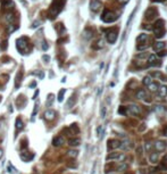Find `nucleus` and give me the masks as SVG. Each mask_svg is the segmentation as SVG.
<instances>
[{
    "label": "nucleus",
    "instance_id": "nucleus-1",
    "mask_svg": "<svg viewBox=\"0 0 167 174\" xmlns=\"http://www.w3.org/2000/svg\"><path fill=\"white\" fill-rule=\"evenodd\" d=\"M65 3V0H55L52 2V5L50 6L49 14H50V18H53L55 16L58 15V13L63 9V6Z\"/></svg>",
    "mask_w": 167,
    "mask_h": 174
},
{
    "label": "nucleus",
    "instance_id": "nucleus-2",
    "mask_svg": "<svg viewBox=\"0 0 167 174\" xmlns=\"http://www.w3.org/2000/svg\"><path fill=\"white\" fill-rule=\"evenodd\" d=\"M29 39L27 38H25V36H22V38H19L18 40H17V49L19 50V52L20 54H26L27 52V50L30 51V49H29Z\"/></svg>",
    "mask_w": 167,
    "mask_h": 174
},
{
    "label": "nucleus",
    "instance_id": "nucleus-3",
    "mask_svg": "<svg viewBox=\"0 0 167 174\" xmlns=\"http://www.w3.org/2000/svg\"><path fill=\"white\" fill-rule=\"evenodd\" d=\"M164 22L163 20H157V23L155 24L153 27V32H155L156 38H163L165 35V30H164Z\"/></svg>",
    "mask_w": 167,
    "mask_h": 174
},
{
    "label": "nucleus",
    "instance_id": "nucleus-4",
    "mask_svg": "<svg viewBox=\"0 0 167 174\" xmlns=\"http://www.w3.org/2000/svg\"><path fill=\"white\" fill-rule=\"evenodd\" d=\"M101 19L106 23H112L116 19V16H115L114 13L109 12V10H105L104 14H102V16H101Z\"/></svg>",
    "mask_w": 167,
    "mask_h": 174
},
{
    "label": "nucleus",
    "instance_id": "nucleus-5",
    "mask_svg": "<svg viewBox=\"0 0 167 174\" xmlns=\"http://www.w3.org/2000/svg\"><path fill=\"white\" fill-rule=\"evenodd\" d=\"M125 158V155L124 154H118V152H111V154H109V155L107 156V160L109 159H117V160H124Z\"/></svg>",
    "mask_w": 167,
    "mask_h": 174
},
{
    "label": "nucleus",
    "instance_id": "nucleus-6",
    "mask_svg": "<svg viewBox=\"0 0 167 174\" xmlns=\"http://www.w3.org/2000/svg\"><path fill=\"white\" fill-rule=\"evenodd\" d=\"M101 7V1L100 0H91L90 1V9L92 12H98Z\"/></svg>",
    "mask_w": 167,
    "mask_h": 174
},
{
    "label": "nucleus",
    "instance_id": "nucleus-7",
    "mask_svg": "<svg viewBox=\"0 0 167 174\" xmlns=\"http://www.w3.org/2000/svg\"><path fill=\"white\" fill-rule=\"evenodd\" d=\"M34 155L30 151H22L20 152V158H22L23 162H30V160L33 159Z\"/></svg>",
    "mask_w": 167,
    "mask_h": 174
},
{
    "label": "nucleus",
    "instance_id": "nucleus-8",
    "mask_svg": "<svg viewBox=\"0 0 167 174\" xmlns=\"http://www.w3.org/2000/svg\"><path fill=\"white\" fill-rule=\"evenodd\" d=\"M148 63H149V66H159V65H161V63L158 61V59H157L156 55H151V56H149Z\"/></svg>",
    "mask_w": 167,
    "mask_h": 174
},
{
    "label": "nucleus",
    "instance_id": "nucleus-9",
    "mask_svg": "<svg viewBox=\"0 0 167 174\" xmlns=\"http://www.w3.org/2000/svg\"><path fill=\"white\" fill-rule=\"evenodd\" d=\"M166 148H167V143L165 141H156L155 142L156 151H164Z\"/></svg>",
    "mask_w": 167,
    "mask_h": 174
},
{
    "label": "nucleus",
    "instance_id": "nucleus-10",
    "mask_svg": "<svg viewBox=\"0 0 167 174\" xmlns=\"http://www.w3.org/2000/svg\"><path fill=\"white\" fill-rule=\"evenodd\" d=\"M116 40H117V33L115 31H110V32L107 33V41L109 43H115Z\"/></svg>",
    "mask_w": 167,
    "mask_h": 174
},
{
    "label": "nucleus",
    "instance_id": "nucleus-11",
    "mask_svg": "<svg viewBox=\"0 0 167 174\" xmlns=\"http://www.w3.org/2000/svg\"><path fill=\"white\" fill-rule=\"evenodd\" d=\"M63 143H65V139L63 138L61 135H57V136H55L53 140H52V145L55 147H60Z\"/></svg>",
    "mask_w": 167,
    "mask_h": 174
},
{
    "label": "nucleus",
    "instance_id": "nucleus-12",
    "mask_svg": "<svg viewBox=\"0 0 167 174\" xmlns=\"http://www.w3.org/2000/svg\"><path fill=\"white\" fill-rule=\"evenodd\" d=\"M56 117V112L52 110V109H48L44 113V118L47 119V121H52V119Z\"/></svg>",
    "mask_w": 167,
    "mask_h": 174
},
{
    "label": "nucleus",
    "instance_id": "nucleus-13",
    "mask_svg": "<svg viewBox=\"0 0 167 174\" xmlns=\"http://www.w3.org/2000/svg\"><path fill=\"white\" fill-rule=\"evenodd\" d=\"M121 147V141L118 140H108V149H117Z\"/></svg>",
    "mask_w": 167,
    "mask_h": 174
},
{
    "label": "nucleus",
    "instance_id": "nucleus-14",
    "mask_svg": "<svg viewBox=\"0 0 167 174\" xmlns=\"http://www.w3.org/2000/svg\"><path fill=\"white\" fill-rule=\"evenodd\" d=\"M128 112L132 113L133 115H139L140 113H141V108H140L138 105L133 104V105H131V106L128 107Z\"/></svg>",
    "mask_w": 167,
    "mask_h": 174
},
{
    "label": "nucleus",
    "instance_id": "nucleus-15",
    "mask_svg": "<svg viewBox=\"0 0 167 174\" xmlns=\"http://www.w3.org/2000/svg\"><path fill=\"white\" fill-rule=\"evenodd\" d=\"M22 78H23V71H19L16 75V78H15V88L18 89L20 83H22Z\"/></svg>",
    "mask_w": 167,
    "mask_h": 174
},
{
    "label": "nucleus",
    "instance_id": "nucleus-16",
    "mask_svg": "<svg viewBox=\"0 0 167 174\" xmlns=\"http://www.w3.org/2000/svg\"><path fill=\"white\" fill-rule=\"evenodd\" d=\"M166 47V43L165 42H161V41H159V42H156L153 44V49L156 51H160V50H164Z\"/></svg>",
    "mask_w": 167,
    "mask_h": 174
},
{
    "label": "nucleus",
    "instance_id": "nucleus-17",
    "mask_svg": "<svg viewBox=\"0 0 167 174\" xmlns=\"http://www.w3.org/2000/svg\"><path fill=\"white\" fill-rule=\"evenodd\" d=\"M158 96L159 97H166L167 96V87L166 85H161L160 88H158Z\"/></svg>",
    "mask_w": 167,
    "mask_h": 174
},
{
    "label": "nucleus",
    "instance_id": "nucleus-18",
    "mask_svg": "<svg viewBox=\"0 0 167 174\" xmlns=\"http://www.w3.org/2000/svg\"><path fill=\"white\" fill-rule=\"evenodd\" d=\"M75 102H76V96H72V97L68 99V101H67V104H66V107L67 108H72V107H74V105H75Z\"/></svg>",
    "mask_w": 167,
    "mask_h": 174
},
{
    "label": "nucleus",
    "instance_id": "nucleus-19",
    "mask_svg": "<svg viewBox=\"0 0 167 174\" xmlns=\"http://www.w3.org/2000/svg\"><path fill=\"white\" fill-rule=\"evenodd\" d=\"M15 128H16L17 131H18V130L20 131V130H23V129H24V123H23V121H22V118H19V117H17V118H16Z\"/></svg>",
    "mask_w": 167,
    "mask_h": 174
},
{
    "label": "nucleus",
    "instance_id": "nucleus-20",
    "mask_svg": "<svg viewBox=\"0 0 167 174\" xmlns=\"http://www.w3.org/2000/svg\"><path fill=\"white\" fill-rule=\"evenodd\" d=\"M80 143H81V140L78 138H72V139L68 140V145L72 146V147H76V146L80 145Z\"/></svg>",
    "mask_w": 167,
    "mask_h": 174
},
{
    "label": "nucleus",
    "instance_id": "nucleus-21",
    "mask_svg": "<svg viewBox=\"0 0 167 174\" xmlns=\"http://www.w3.org/2000/svg\"><path fill=\"white\" fill-rule=\"evenodd\" d=\"M130 147H131V141L127 139V138H125V140H123V141L121 142V147L119 148H124V149H128Z\"/></svg>",
    "mask_w": 167,
    "mask_h": 174
},
{
    "label": "nucleus",
    "instance_id": "nucleus-22",
    "mask_svg": "<svg viewBox=\"0 0 167 174\" xmlns=\"http://www.w3.org/2000/svg\"><path fill=\"white\" fill-rule=\"evenodd\" d=\"M25 102H26V99L24 98L23 96L20 98L18 97V99L16 100V104H17V106H18V108H23L24 106H25Z\"/></svg>",
    "mask_w": 167,
    "mask_h": 174
},
{
    "label": "nucleus",
    "instance_id": "nucleus-23",
    "mask_svg": "<svg viewBox=\"0 0 167 174\" xmlns=\"http://www.w3.org/2000/svg\"><path fill=\"white\" fill-rule=\"evenodd\" d=\"M158 159H159V154L158 152H151L150 154V162L151 163H157L158 162Z\"/></svg>",
    "mask_w": 167,
    "mask_h": 174
},
{
    "label": "nucleus",
    "instance_id": "nucleus-24",
    "mask_svg": "<svg viewBox=\"0 0 167 174\" xmlns=\"http://www.w3.org/2000/svg\"><path fill=\"white\" fill-rule=\"evenodd\" d=\"M10 5L13 6V2L10 1V0H2V7H3V10L10 9V8H12V7H10Z\"/></svg>",
    "mask_w": 167,
    "mask_h": 174
},
{
    "label": "nucleus",
    "instance_id": "nucleus-25",
    "mask_svg": "<svg viewBox=\"0 0 167 174\" xmlns=\"http://www.w3.org/2000/svg\"><path fill=\"white\" fill-rule=\"evenodd\" d=\"M146 97H147V94H146L144 90H142V89L138 90V92H136V98L138 99H144Z\"/></svg>",
    "mask_w": 167,
    "mask_h": 174
},
{
    "label": "nucleus",
    "instance_id": "nucleus-26",
    "mask_svg": "<svg viewBox=\"0 0 167 174\" xmlns=\"http://www.w3.org/2000/svg\"><path fill=\"white\" fill-rule=\"evenodd\" d=\"M148 88H149V90L151 91V92H156L157 90H158V84L157 83H155V82H151L149 85H148Z\"/></svg>",
    "mask_w": 167,
    "mask_h": 174
},
{
    "label": "nucleus",
    "instance_id": "nucleus-27",
    "mask_svg": "<svg viewBox=\"0 0 167 174\" xmlns=\"http://www.w3.org/2000/svg\"><path fill=\"white\" fill-rule=\"evenodd\" d=\"M69 131L73 133V134H77V133L80 132V129H78V126L76 124H72L69 126Z\"/></svg>",
    "mask_w": 167,
    "mask_h": 174
},
{
    "label": "nucleus",
    "instance_id": "nucleus-28",
    "mask_svg": "<svg viewBox=\"0 0 167 174\" xmlns=\"http://www.w3.org/2000/svg\"><path fill=\"white\" fill-rule=\"evenodd\" d=\"M7 171H8V173H10V174H15L16 173V168L13 166L12 163L7 164Z\"/></svg>",
    "mask_w": 167,
    "mask_h": 174
},
{
    "label": "nucleus",
    "instance_id": "nucleus-29",
    "mask_svg": "<svg viewBox=\"0 0 167 174\" xmlns=\"http://www.w3.org/2000/svg\"><path fill=\"white\" fill-rule=\"evenodd\" d=\"M104 134H105L104 128H102V126H98V128H97V135L100 139H102V138H104Z\"/></svg>",
    "mask_w": 167,
    "mask_h": 174
},
{
    "label": "nucleus",
    "instance_id": "nucleus-30",
    "mask_svg": "<svg viewBox=\"0 0 167 174\" xmlns=\"http://www.w3.org/2000/svg\"><path fill=\"white\" fill-rule=\"evenodd\" d=\"M83 38L85 40H90L91 38H92V32L90 30H85L84 32H83Z\"/></svg>",
    "mask_w": 167,
    "mask_h": 174
},
{
    "label": "nucleus",
    "instance_id": "nucleus-31",
    "mask_svg": "<svg viewBox=\"0 0 167 174\" xmlns=\"http://www.w3.org/2000/svg\"><path fill=\"white\" fill-rule=\"evenodd\" d=\"M6 19H7V22H8V23L13 24L16 20V17H15V15H13V14H8V15L6 16Z\"/></svg>",
    "mask_w": 167,
    "mask_h": 174
},
{
    "label": "nucleus",
    "instance_id": "nucleus-32",
    "mask_svg": "<svg viewBox=\"0 0 167 174\" xmlns=\"http://www.w3.org/2000/svg\"><path fill=\"white\" fill-rule=\"evenodd\" d=\"M142 82H143V84L148 87V85L152 82V78H151V76H144V77H143V80H142Z\"/></svg>",
    "mask_w": 167,
    "mask_h": 174
},
{
    "label": "nucleus",
    "instance_id": "nucleus-33",
    "mask_svg": "<svg viewBox=\"0 0 167 174\" xmlns=\"http://www.w3.org/2000/svg\"><path fill=\"white\" fill-rule=\"evenodd\" d=\"M52 102H53V94L50 93L49 96H48V98H47V106H48V107H50V106L52 105Z\"/></svg>",
    "mask_w": 167,
    "mask_h": 174
},
{
    "label": "nucleus",
    "instance_id": "nucleus-34",
    "mask_svg": "<svg viewBox=\"0 0 167 174\" xmlns=\"http://www.w3.org/2000/svg\"><path fill=\"white\" fill-rule=\"evenodd\" d=\"M65 92H66V90H65V89H61V90L59 91V93H58V101H59V102H61V101L64 100Z\"/></svg>",
    "mask_w": 167,
    "mask_h": 174
},
{
    "label": "nucleus",
    "instance_id": "nucleus-35",
    "mask_svg": "<svg viewBox=\"0 0 167 174\" xmlns=\"http://www.w3.org/2000/svg\"><path fill=\"white\" fill-rule=\"evenodd\" d=\"M67 155L69 157H72V158H75V157L78 155V151H77V150H68Z\"/></svg>",
    "mask_w": 167,
    "mask_h": 174
},
{
    "label": "nucleus",
    "instance_id": "nucleus-36",
    "mask_svg": "<svg viewBox=\"0 0 167 174\" xmlns=\"http://www.w3.org/2000/svg\"><path fill=\"white\" fill-rule=\"evenodd\" d=\"M147 38H148V36H147V34L142 33V34H140V35L138 36V39H136V41H138V42H141V41H142V42H144V41L147 40Z\"/></svg>",
    "mask_w": 167,
    "mask_h": 174
},
{
    "label": "nucleus",
    "instance_id": "nucleus-37",
    "mask_svg": "<svg viewBox=\"0 0 167 174\" xmlns=\"http://www.w3.org/2000/svg\"><path fill=\"white\" fill-rule=\"evenodd\" d=\"M104 46H105L104 40H99L98 42H97V44H95L93 48H94V49H101V48H104Z\"/></svg>",
    "mask_w": 167,
    "mask_h": 174
},
{
    "label": "nucleus",
    "instance_id": "nucleus-38",
    "mask_svg": "<svg viewBox=\"0 0 167 174\" xmlns=\"http://www.w3.org/2000/svg\"><path fill=\"white\" fill-rule=\"evenodd\" d=\"M17 29V26H13V24H9L8 25V27H7V32L8 33H12V32H14Z\"/></svg>",
    "mask_w": 167,
    "mask_h": 174
},
{
    "label": "nucleus",
    "instance_id": "nucleus-39",
    "mask_svg": "<svg viewBox=\"0 0 167 174\" xmlns=\"http://www.w3.org/2000/svg\"><path fill=\"white\" fill-rule=\"evenodd\" d=\"M118 113H119V114H122V115H125L126 113H127V108L121 106V107H119V109H118Z\"/></svg>",
    "mask_w": 167,
    "mask_h": 174
},
{
    "label": "nucleus",
    "instance_id": "nucleus-40",
    "mask_svg": "<svg viewBox=\"0 0 167 174\" xmlns=\"http://www.w3.org/2000/svg\"><path fill=\"white\" fill-rule=\"evenodd\" d=\"M100 114H101V117H102V118H105V117H106V115H107V109H106L105 106H102V107H101Z\"/></svg>",
    "mask_w": 167,
    "mask_h": 174
},
{
    "label": "nucleus",
    "instance_id": "nucleus-41",
    "mask_svg": "<svg viewBox=\"0 0 167 174\" xmlns=\"http://www.w3.org/2000/svg\"><path fill=\"white\" fill-rule=\"evenodd\" d=\"M37 107H39V106H37V104H35V105H34V109H33V113H32V118H34V117H35V115H36V112H37Z\"/></svg>",
    "mask_w": 167,
    "mask_h": 174
},
{
    "label": "nucleus",
    "instance_id": "nucleus-42",
    "mask_svg": "<svg viewBox=\"0 0 167 174\" xmlns=\"http://www.w3.org/2000/svg\"><path fill=\"white\" fill-rule=\"evenodd\" d=\"M147 48H148V44H139L138 46L139 50H144V49H147Z\"/></svg>",
    "mask_w": 167,
    "mask_h": 174
},
{
    "label": "nucleus",
    "instance_id": "nucleus-43",
    "mask_svg": "<svg viewBox=\"0 0 167 174\" xmlns=\"http://www.w3.org/2000/svg\"><path fill=\"white\" fill-rule=\"evenodd\" d=\"M42 59L44 60V63H49V60H50V57H49V56H47V55H43Z\"/></svg>",
    "mask_w": 167,
    "mask_h": 174
},
{
    "label": "nucleus",
    "instance_id": "nucleus-44",
    "mask_svg": "<svg viewBox=\"0 0 167 174\" xmlns=\"http://www.w3.org/2000/svg\"><path fill=\"white\" fill-rule=\"evenodd\" d=\"M40 24H41V22H40V20H37V22H34V23L32 24V27H33V29H35V27L40 26Z\"/></svg>",
    "mask_w": 167,
    "mask_h": 174
},
{
    "label": "nucleus",
    "instance_id": "nucleus-45",
    "mask_svg": "<svg viewBox=\"0 0 167 174\" xmlns=\"http://www.w3.org/2000/svg\"><path fill=\"white\" fill-rule=\"evenodd\" d=\"M126 167H127V165H126V164H122V165L118 167V171H123V170H126Z\"/></svg>",
    "mask_w": 167,
    "mask_h": 174
},
{
    "label": "nucleus",
    "instance_id": "nucleus-46",
    "mask_svg": "<svg viewBox=\"0 0 167 174\" xmlns=\"http://www.w3.org/2000/svg\"><path fill=\"white\" fill-rule=\"evenodd\" d=\"M48 48H49V46H48L46 42H43V43H42V49H43V50H47Z\"/></svg>",
    "mask_w": 167,
    "mask_h": 174
},
{
    "label": "nucleus",
    "instance_id": "nucleus-47",
    "mask_svg": "<svg viewBox=\"0 0 167 174\" xmlns=\"http://www.w3.org/2000/svg\"><path fill=\"white\" fill-rule=\"evenodd\" d=\"M163 106H156V110L157 112H163Z\"/></svg>",
    "mask_w": 167,
    "mask_h": 174
},
{
    "label": "nucleus",
    "instance_id": "nucleus-48",
    "mask_svg": "<svg viewBox=\"0 0 167 174\" xmlns=\"http://www.w3.org/2000/svg\"><path fill=\"white\" fill-rule=\"evenodd\" d=\"M130 1V0H118L119 3H122V5H125V3H127Z\"/></svg>",
    "mask_w": 167,
    "mask_h": 174
},
{
    "label": "nucleus",
    "instance_id": "nucleus-49",
    "mask_svg": "<svg viewBox=\"0 0 167 174\" xmlns=\"http://www.w3.org/2000/svg\"><path fill=\"white\" fill-rule=\"evenodd\" d=\"M6 48H7V41H5V42H3V44H2V49L5 50Z\"/></svg>",
    "mask_w": 167,
    "mask_h": 174
},
{
    "label": "nucleus",
    "instance_id": "nucleus-50",
    "mask_svg": "<svg viewBox=\"0 0 167 174\" xmlns=\"http://www.w3.org/2000/svg\"><path fill=\"white\" fill-rule=\"evenodd\" d=\"M166 55H167L166 51H161V54L159 52V56H166Z\"/></svg>",
    "mask_w": 167,
    "mask_h": 174
},
{
    "label": "nucleus",
    "instance_id": "nucleus-51",
    "mask_svg": "<svg viewBox=\"0 0 167 174\" xmlns=\"http://www.w3.org/2000/svg\"><path fill=\"white\" fill-rule=\"evenodd\" d=\"M37 94H39V90H36V91H35V93H34V96H33V99H35V97H36Z\"/></svg>",
    "mask_w": 167,
    "mask_h": 174
},
{
    "label": "nucleus",
    "instance_id": "nucleus-52",
    "mask_svg": "<svg viewBox=\"0 0 167 174\" xmlns=\"http://www.w3.org/2000/svg\"><path fill=\"white\" fill-rule=\"evenodd\" d=\"M2 155H3V150H2V149H0V158L2 157Z\"/></svg>",
    "mask_w": 167,
    "mask_h": 174
},
{
    "label": "nucleus",
    "instance_id": "nucleus-53",
    "mask_svg": "<svg viewBox=\"0 0 167 174\" xmlns=\"http://www.w3.org/2000/svg\"><path fill=\"white\" fill-rule=\"evenodd\" d=\"M156 1H165V0H156Z\"/></svg>",
    "mask_w": 167,
    "mask_h": 174
},
{
    "label": "nucleus",
    "instance_id": "nucleus-54",
    "mask_svg": "<svg viewBox=\"0 0 167 174\" xmlns=\"http://www.w3.org/2000/svg\"><path fill=\"white\" fill-rule=\"evenodd\" d=\"M0 101H1V97H0Z\"/></svg>",
    "mask_w": 167,
    "mask_h": 174
}]
</instances>
